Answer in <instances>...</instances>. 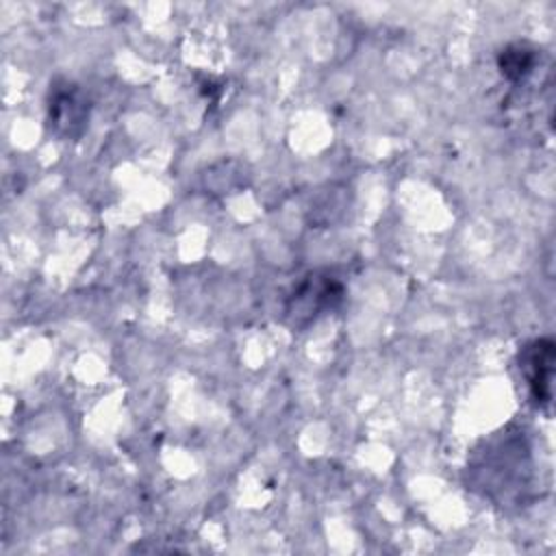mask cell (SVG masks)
<instances>
[{"instance_id":"277c9868","label":"cell","mask_w":556,"mask_h":556,"mask_svg":"<svg viewBox=\"0 0 556 556\" xmlns=\"http://www.w3.org/2000/svg\"><path fill=\"white\" fill-rule=\"evenodd\" d=\"M534 63H536V52L526 43L506 46L500 52V59H497V65H500L502 74L510 80H519L526 74H530Z\"/></svg>"},{"instance_id":"6da1fadb","label":"cell","mask_w":556,"mask_h":556,"mask_svg":"<svg viewBox=\"0 0 556 556\" xmlns=\"http://www.w3.org/2000/svg\"><path fill=\"white\" fill-rule=\"evenodd\" d=\"M343 298V287L330 276H306L304 282L291 293L285 313L291 317L295 328L306 326L315 315L332 308Z\"/></svg>"},{"instance_id":"7a4b0ae2","label":"cell","mask_w":556,"mask_h":556,"mask_svg":"<svg viewBox=\"0 0 556 556\" xmlns=\"http://www.w3.org/2000/svg\"><path fill=\"white\" fill-rule=\"evenodd\" d=\"M556 345L552 339H534L519 354V367L526 374L530 395L536 404H549L554 378Z\"/></svg>"},{"instance_id":"3957f363","label":"cell","mask_w":556,"mask_h":556,"mask_svg":"<svg viewBox=\"0 0 556 556\" xmlns=\"http://www.w3.org/2000/svg\"><path fill=\"white\" fill-rule=\"evenodd\" d=\"M87 100L80 96V91L65 83L63 87L52 89V98L48 104V117L54 128V132L63 137H76L85 122H87Z\"/></svg>"}]
</instances>
